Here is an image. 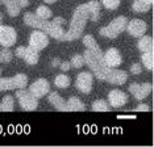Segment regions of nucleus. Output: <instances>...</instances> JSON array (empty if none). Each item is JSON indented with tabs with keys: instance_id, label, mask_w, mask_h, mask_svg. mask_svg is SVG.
I'll return each instance as SVG.
<instances>
[{
	"instance_id": "nucleus-29",
	"label": "nucleus",
	"mask_w": 154,
	"mask_h": 147,
	"mask_svg": "<svg viewBox=\"0 0 154 147\" xmlns=\"http://www.w3.org/2000/svg\"><path fill=\"white\" fill-rule=\"evenodd\" d=\"M101 4L106 7L107 9H116L120 5V0H101Z\"/></svg>"
},
{
	"instance_id": "nucleus-21",
	"label": "nucleus",
	"mask_w": 154,
	"mask_h": 147,
	"mask_svg": "<svg viewBox=\"0 0 154 147\" xmlns=\"http://www.w3.org/2000/svg\"><path fill=\"white\" fill-rule=\"evenodd\" d=\"M2 110L3 112H12L15 109V100H13V96H4L2 100Z\"/></svg>"
},
{
	"instance_id": "nucleus-18",
	"label": "nucleus",
	"mask_w": 154,
	"mask_h": 147,
	"mask_svg": "<svg viewBox=\"0 0 154 147\" xmlns=\"http://www.w3.org/2000/svg\"><path fill=\"white\" fill-rule=\"evenodd\" d=\"M138 49L141 50L142 52H146V51H153V38L149 37V36H145L143 34L142 37H140V41L137 44Z\"/></svg>"
},
{
	"instance_id": "nucleus-16",
	"label": "nucleus",
	"mask_w": 154,
	"mask_h": 147,
	"mask_svg": "<svg viewBox=\"0 0 154 147\" xmlns=\"http://www.w3.org/2000/svg\"><path fill=\"white\" fill-rule=\"evenodd\" d=\"M23 59H24V61H25L29 66L36 64V63L38 62V50L33 49L32 46L25 47V52H24Z\"/></svg>"
},
{
	"instance_id": "nucleus-1",
	"label": "nucleus",
	"mask_w": 154,
	"mask_h": 147,
	"mask_svg": "<svg viewBox=\"0 0 154 147\" xmlns=\"http://www.w3.org/2000/svg\"><path fill=\"white\" fill-rule=\"evenodd\" d=\"M83 58H85V63L88 66L90 70L94 72V75L97 79L109 82L113 68L106 66V63L103 61V51L100 50V47L97 45L92 49H87L83 52Z\"/></svg>"
},
{
	"instance_id": "nucleus-14",
	"label": "nucleus",
	"mask_w": 154,
	"mask_h": 147,
	"mask_svg": "<svg viewBox=\"0 0 154 147\" xmlns=\"http://www.w3.org/2000/svg\"><path fill=\"white\" fill-rule=\"evenodd\" d=\"M86 109L85 104L78 97H70L66 101V112H83Z\"/></svg>"
},
{
	"instance_id": "nucleus-11",
	"label": "nucleus",
	"mask_w": 154,
	"mask_h": 147,
	"mask_svg": "<svg viewBox=\"0 0 154 147\" xmlns=\"http://www.w3.org/2000/svg\"><path fill=\"white\" fill-rule=\"evenodd\" d=\"M128 103V94L120 89H112L108 93V104L113 108H121Z\"/></svg>"
},
{
	"instance_id": "nucleus-9",
	"label": "nucleus",
	"mask_w": 154,
	"mask_h": 147,
	"mask_svg": "<svg viewBox=\"0 0 154 147\" xmlns=\"http://www.w3.org/2000/svg\"><path fill=\"white\" fill-rule=\"evenodd\" d=\"M152 89H153V86L150 83H143V84L132 83L129 86V92L137 100H143L145 97H148L150 92H152Z\"/></svg>"
},
{
	"instance_id": "nucleus-2",
	"label": "nucleus",
	"mask_w": 154,
	"mask_h": 147,
	"mask_svg": "<svg viewBox=\"0 0 154 147\" xmlns=\"http://www.w3.org/2000/svg\"><path fill=\"white\" fill-rule=\"evenodd\" d=\"M88 19H90V13H88L87 4L79 5L78 8L75 9L74 15H72V20H71V22H70L69 30L65 33L63 41H74V40L80 38Z\"/></svg>"
},
{
	"instance_id": "nucleus-39",
	"label": "nucleus",
	"mask_w": 154,
	"mask_h": 147,
	"mask_svg": "<svg viewBox=\"0 0 154 147\" xmlns=\"http://www.w3.org/2000/svg\"><path fill=\"white\" fill-rule=\"evenodd\" d=\"M3 19H4V17H3L2 12H0V25H2V24H3Z\"/></svg>"
},
{
	"instance_id": "nucleus-7",
	"label": "nucleus",
	"mask_w": 154,
	"mask_h": 147,
	"mask_svg": "<svg viewBox=\"0 0 154 147\" xmlns=\"http://www.w3.org/2000/svg\"><path fill=\"white\" fill-rule=\"evenodd\" d=\"M29 92L32 93L34 97L41 99V97L46 96V94L50 92V84H49L46 79H38L29 86Z\"/></svg>"
},
{
	"instance_id": "nucleus-22",
	"label": "nucleus",
	"mask_w": 154,
	"mask_h": 147,
	"mask_svg": "<svg viewBox=\"0 0 154 147\" xmlns=\"http://www.w3.org/2000/svg\"><path fill=\"white\" fill-rule=\"evenodd\" d=\"M91 109L95 110V112H109L111 106L109 104L107 103L106 100H96L92 103V106H91Z\"/></svg>"
},
{
	"instance_id": "nucleus-36",
	"label": "nucleus",
	"mask_w": 154,
	"mask_h": 147,
	"mask_svg": "<svg viewBox=\"0 0 154 147\" xmlns=\"http://www.w3.org/2000/svg\"><path fill=\"white\" fill-rule=\"evenodd\" d=\"M17 4L20 8H26L29 5V0H17Z\"/></svg>"
},
{
	"instance_id": "nucleus-20",
	"label": "nucleus",
	"mask_w": 154,
	"mask_h": 147,
	"mask_svg": "<svg viewBox=\"0 0 154 147\" xmlns=\"http://www.w3.org/2000/svg\"><path fill=\"white\" fill-rule=\"evenodd\" d=\"M13 80V86H15V89H21V88H25L28 86V78L26 75L24 74H17L12 78Z\"/></svg>"
},
{
	"instance_id": "nucleus-13",
	"label": "nucleus",
	"mask_w": 154,
	"mask_h": 147,
	"mask_svg": "<svg viewBox=\"0 0 154 147\" xmlns=\"http://www.w3.org/2000/svg\"><path fill=\"white\" fill-rule=\"evenodd\" d=\"M49 103H50L57 110L66 112V101L59 96V93L57 92H50L49 94Z\"/></svg>"
},
{
	"instance_id": "nucleus-32",
	"label": "nucleus",
	"mask_w": 154,
	"mask_h": 147,
	"mask_svg": "<svg viewBox=\"0 0 154 147\" xmlns=\"http://www.w3.org/2000/svg\"><path fill=\"white\" fill-rule=\"evenodd\" d=\"M24 52H25V46H19L16 49V51H15V55L17 58H23Z\"/></svg>"
},
{
	"instance_id": "nucleus-19",
	"label": "nucleus",
	"mask_w": 154,
	"mask_h": 147,
	"mask_svg": "<svg viewBox=\"0 0 154 147\" xmlns=\"http://www.w3.org/2000/svg\"><path fill=\"white\" fill-rule=\"evenodd\" d=\"M150 7H152V3L146 2V0H134V3H133V10L137 13L148 12Z\"/></svg>"
},
{
	"instance_id": "nucleus-24",
	"label": "nucleus",
	"mask_w": 154,
	"mask_h": 147,
	"mask_svg": "<svg viewBox=\"0 0 154 147\" xmlns=\"http://www.w3.org/2000/svg\"><path fill=\"white\" fill-rule=\"evenodd\" d=\"M141 61H142V64L145 66V68L153 70V64H154V55H153V51H146V52H143L142 57H141Z\"/></svg>"
},
{
	"instance_id": "nucleus-28",
	"label": "nucleus",
	"mask_w": 154,
	"mask_h": 147,
	"mask_svg": "<svg viewBox=\"0 0 154 147\" xmlns=\"http://www.w3.org/2000/svg\"><path fill=\"white\" fill-rule=\"evenodd\" d=\"M70 64H71L72 67H75V68H80L82 66H85V58H83V55L75 54L74 57L71 58V62H70Z\"/></svg>"
},
{
	"instance_id": "nucleus-10",
	"label": "nucleus",
	"mask_w": 154,
	"mask_h": 147,
	"mask_svg": "<svg viewBox=\"0 0 154 147\" xmlns=\"http://www.w3.org/2000/svg\"><path fill=\"white\" fill-rule=\"evenodd\" d=\"M103 61L106 63V66L111 68H116L121 64L122 62V58H121V54L117 49L112 47V49H108V50L103 54Z\"/></svg>"
},
{
	"instance_id": "nucleus-25",
	"label": "nucleus",
	"mask_w": 154,
	"mask_h": 147,
	"mask_svg": "<svg viewBox=\"0 0 154 147\" xmlns=\"http://www.w3.org/2000/svg\"><path fill=\"white\" fill-rule=\"evenodd\" d=\"M36 12H37L36 15L40 17V19H42V20H49L51 16H53V12H51V10L49 9L46 5H40L37 8Z\"/></svg>"
},
{
	"instance_id": "nucleus-42",
	"label": "nucleus",
	"mask_w": 154,
	"mask_h": 147,
	"mask_svg": "<svg viewBox=\"0 0 154 147\" xmlns=\"http://www.w3.org/2000/svg\"><path fill=\"white\" fill-rule=\"evenodd\" d=\"M0 74H2V70H0Z\"/></svg>"
},
{
	"instance_id": "nucleus-41",
	"label": "nucleus",
	"mask_w": 154,
	"mask_h": 147,
	"mask_svg": "<svg viewBox=\"0 0 154 147\" xmlns=\"http://www.w3.org/2000/svg\"><path fill=\"white\" fill-rule=\"evenodd\" d=\"M0 110H2V104H0Z\"/></svg>"
},
{
	"instance_id": "nucleus-8",
	"label": "nucleus",
	"mask_w": 154,
	"mask_h": 147,
	"mask_svg": "<svg viewBox=\"0 0 154 147\" xmlns=\"http://www.w3.org/2000/svg\"><path fill=\"white\" fill-rule=\"evenodd\" d=\"M49 45V38H48V34L44 33L42 30H36L30 34L29 37V46H32L33 49L36 50H42Z\"/></svg>"
},
{
	"instance_id": "nucleus-4",
	"label": "nucleus",
	"mask_w": 154,
	"mask_h": 147,
	"mask_svg": "<svg viewBox=\"0 0 154 147\" xmlns=\"http://www.w3.org/2000/svg\"><path fill=\"white\" fill-rule=\"evenodd\" d=\"M15 96H16L17 101H19L20 106H21L24 110L32 112V110H36L38 108V99L37 97H34L30 92L25 91V88L17 89Z\"/></svg>"
},
{
	"instance_id": "nucleus-40",
	"label": "nucleus",
	"mask_w": 154,
	"mask_h": 147,
	"mask_svg": "<svg viewBox=\"0 0 154 147\" xmlns=\"http://www.w3.org/2000/svg\"><path fill=\"white\" fill-rule=\"evenodd\" d=\"M146 2H149V3H152V4H153V0H146Z\"/></svg>"
},
{
	"instance_id": "nucleus-17",
	"label": "nucleus",
	"mask_w": 154,
	"mask_h": 147,
	"mask_svg": "<svg viewBox=\"0 0 154 147\" xmlns=\"http://www.w3.org/2000/svg\"><path fill=\"white\" fill-rule=\"evenodd\" d=\"M0 2H2L3 4L5 5L7 12H8L9 16H12V17L19 16V13H20V10H21V8H20L19 4H17V0H0Z\"/></svg>"
},
{
	"instance_id": "nucleus-38",
	"label": "nucleus",
	"mask_w": 154,
	"mask_h": 147,
	"mask_svg": "<svg viewBox=\"0 0 154 147\" xmlns=\"http://www.w3.org/2000/svg\"><path fill=\"white\" fill-rule=\"evenodd\" d=\"M44 2H46V3H49V4H53V3H55V2H58V0H44Z\"/></svg>"
},
{
	"instance_id": "nucleus-30",
	"label": "nucleus",
	"mask_w": 154,
	"mask_h": 147,
	"mask_svg": "<svg viewBox=\"0 0 154 147\" xmlns=\"http://www.w3.org/2000/svg\"><path fill=\"white\" fill-rule=\"evenodd\" d=\"M83 45H85L87 49H92V47H95L97 44H96V40H95V38L88 34V36H85V37H83Z\"/></svg>"
},
{
	"instance_id": "nucleus-3",
	"label": "nucleus",
	"mask_w": 154,
	"mask_h": 147,
	"mask_svg": "<svg viewBox=\"0 0 154 147\" xmlns=\"http://www.w3.org/2000/svg\"><path fill=\"white\" fill-rule=\"evenodd\" d=\"M127 24H128V19L125 16H119L116 17L109 25L104 26L100 29V34L103 37L107 38H116L119 34H121L122 32L127 29Z\"/></svg>"
},
{
	"instance_id": "nucleus-35",
	"label": "nucleus",
	"mask_w": 154,
	"mask_h": 147,
	"mask_svg": "<svg viewBox=\"0 0 154 147\" xmlns=\"http://www.w3.org/2000/svg\"><path fill=\"white\" fill-rule=\"evenodd\" d=\"M136 110L137 112H148L149 110V106L146 104H140L137 108H136Z\"/></svg>"
},
{
	"instance_id": "nucleus-31",
	"label": "nucleus",
	"mask_w": 154,
	"mask_h": 147,
	"mask_svg": "<svg viewBox=\"0 0 154 147\" xmlns=\"http://www.w3.org/2000/svg\"><path fill=\"white\" fill-rule=\"evenodd\" d=\"M131 72L133 75H140L142 72V66L140 63H134V64L131 66Z\"/></svg>"
},
{
	"instance_id": "nucleus-15",
	"label": "nucleus",
	"mask_w": 154,
	"mask_h": 147,
	"mask_svg": "<svg viewBox=\"0 0 154 147\" xmlns=\"http://www.w3.org/2000/svg\"><path fill=\"white\" fill-rule=\"evenodd\" d=\"M87 8H88L90 13V20L96 22L100 16V3L96 2V0H91V2L87 3Z\"/></svg>"
},
{
	"instance_id": "nucleus-5",
	"label": "nucleus",
	"mask_w": 154,
	"mask_h": 147,
	"mask_svg": "<svg viewBox=\"0 0 154 147\" xmlns=\"http://www.w3.org/2000/svg\"><path fill=\"white\" fill-rule=\"evenodd\" d=\"M17 41V33L12 26L0 25V45L3 47H11Z\"/></svg>"
},
{
	"instance_id": "nucleus-33",
	"label": "nucleus",
	"mask_w": 154,
	"mask_h": 147,
	"mask_svg": "<svg viewBox=\"0 0 154 147\" xmlns=\"http://www.w3.org/2000/svg\"><path fill=\"white\" fill-rule=\"evenodd\" d=\"M53 22L55 24V25H59V26H63L66 24L65 19H62V17H54L53 19Z\"/></svg>"
},
{
	"instance_id": "nucleus-27",
	"label": "nucleus",
	"mask_w": 154,
	"mask_h": 147,
	"mask_svg": "<svg viewBox=\"0 0 154 147\" xmlns=\"http://www.w3.org/2000/svg\"><path fill=\"white\" fill-rule=\"evenodd\" d=\"M13 58V52L9 50V47H4L0 50V63H8Z\"/></svg>"
},
{
	"instance_id": "nucleus-26",
	"label": "nucleus",
	"mask_w": 154,
	"mask_h": 147,
	"mask_svg": "<svg viewBox=\"0 0 154 147\" xmlns=\"http://www.w3.org/2000/svg\"><path fill=\"white\" fill-rule=\"evenodd\" d=\"M15 89L12 78H0V91H12Z\"/></svg>"
},
{
	"instance_id": "nucleus-23",
	"label": "nucleus",
	"mask_w": 154,
	"mask_h": 147,
	"mask_svg": "<svg viewBox=\"0 0 154 147\" xmlns=\"http://www.w3.org/2000/svg\"><path fill=\"white\" fill-rule=\"evenodd\" d=\"M70 83H71V80L67 75H63V74H61V75H58L57 78L54 79V86L58 87V88H67L70 86Z\"/></svg>"
},
{
	"instance_id": "nucleus-34",
	"label": "nucleus",
	"mask_w": 154,
	"mask_h": 147,
	"mask_svg": "<svg viewBox=\"0 0 154 147\" xmlns=\"http://www.w3.org/2000/svg\"><path fill=\"white\" fill-rule=\"evenodd\" d=\"M59 67H61V70L63 72H66V71H69V70L71 68V64H70V62H62L61 64H59Z\"/></svg>"
},
{
	"instance_id": "nucleus-6",
	"label": "nucleus",
	"mask_w": 154,
	"mask_h": 147,
	"mask_svg": "<svg viewBox=\"0 0 154 147\" xmlns=\"http://www.w3.org/2000/svg\"><path fill=\"white\" fill-rule=\"evenodd\" d=\"M75 86L78 88L79 92L82 93H90L92 91V86H94V76L91 72H80L76 76L75 80Z\"/></svg>"
},
{
	"instance_id": "nucleus-12",
	"label": "nucleus",
	"mask_w": 154,
	"mask_h": 147,
	"mask_svg": "<svg viewBox=\"0 0 154 147\" xmlns=\"http://www.w3.org/2000/svg\"><path fill=\"white\" fill-rule=\"evenodd\" d=\"M146 24H145V21H142V20H140V19H134V20H132V21H128V24H127V30H128V33L131 34L132 37H142L143 34L146 33Z\"/></svg>"
},
{
	"instance_id": "nucleus-37",
	"label": "nucleus",
	"mask_w": 154,
	"mask_h": 147,
	"mask_svg": "<svg viewBox=\"0 0 154 147\" xmlns=\"http://www.w3.org/2000/svg\"><path fill=\"white\" fill-rule=\"evenodd\" d=\"M59 64H61V59L54 58L53 61H51V67H59Z\"/></svg>"
}]
</instances>
